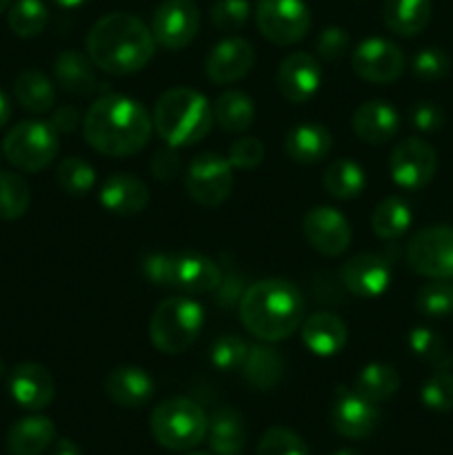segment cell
Here are the masks:
<instances>
[{
	"label": "cell",
	"instance_id": "obj_1",
	"mask_svg": "<svg viewBox=\"0 0 453 455\" xmlns=\"http://www.w3.org/2000/svg\"><path fill=\"white\" fill-rule=\"evenodd\" d=\"M84 140L98 154L129 158L147 147L154 133V120L145 107L127 96H102L83 118Z\"/></svg>",
	"mask_w": 453,
	"mask_h": 455
},
{
	"label": "cell",
	"instance_id": "obj_2",
	"mask_svg": "<svg viewBox=\"0 0 453 455\" xmlns=\"http://www.w3.org/2000/svg\"><path fill=\"white\" fill-rule=\"evenodd\" d=\"M155 53L151 27L127 12L98 18L87 34V56L111 76H129L145 69Z\"/></svg>",
	"mask_w": 453,
	"mask_h": 455
},
{
	"label": "cell",
	"instance_id": "obj_3",
	"mask_svg": "<svg viewBox=\"0 0 453 455\" xmlns=\"http://www.w3.org/2000/svg\"><path fill=\"white\" fill-rule=\"evenodd\" d=\"M240 323L262 342L291 338L305 320L302 293L284 278H266L249 284L238 305Z\"/></svg>",
	"mask_w": 453,
	"mask_h": 455
},
{
	"label": "cell",
	"instance_id": "obj_4",
	"mask_svg": "<svg viewBox=\"0 0 453 455\" xmlns=\"http://www.w3.org/2000/svg\"><path fill=\"white\" fill-rule=\"evenodd\" d=\"M154 129L169 147H191L203 140L213 124V107L200 92L173 87L154 107Z\"/></svg>",
	"mask_w": 453,
	"mask_h": 455
},
{
	"label": "cell",
	"instance_id": "obj_5",
	"mask_svg": "<svg viewBox=\"0 0 453 455\" xmlns=\"http://www.w3.org/2000/svg\"><path fill=\"white\" fill-rule=\"evenodd\" d=\"M204 327V309L187 296L167 298L149 320V340L160 354H185Z\"/></svg>",
	"mask_w": 453,
	"mask_h": 455
},
{
	"label": "cell",
	"instance_id": "obj_6",
	"mask_svg": "<svg viewBox=\"0 0 453 455\" xmlns=\"http://www.w3.org/2000/svg\"><path fill=\"white\" fill-rule=\"evenodd\" d=\"M149 429L160 447L169 451H191L207 438L209 418L194 400L169 398L154 409Z\"/></svg>",
	"mask_w": 453,
	"mask_h": 455
},
{
	"label": "cell",
	"instance_id": "obj_7",
	"mask_svg": "<svg viewBox=\"0 0 453 455\" xmlns=\"http://www.w3.org/2000/svg\"><path fill=\"white\" fill-rule=\"evenodd\" d=\"M60 151L58 132L43 120H22L13 124L3 140V154L25 173H38L56 160Z\"/></svg>",
	"mask_w": 453,
	"mask_h": 455
},
{
	"label": "cell",
	"instance_id": "obj_8",
	"mask_svg": "<svg viewBox=\"0 0 453 455\" xmlns=\"http://www.w3.org/2000/svg\"><path fill=\"white\" fill-rule=\"evenodd\" d=\"M253 16L258 31L280 47L300 43L311 29V12L305 0H258Z\"/></svg>",
	"mask_w": 453,
	"mask_h": 455
},
{
	"label": "cell",
	"instance_id": "obj_9",
	"mask_svg": "<svg viewBox=\"0 0 453 455\" xmlns=\"http://www.w3.org/2000/svg\"><path fill=\"white\" fill-rule=\"evenodd\" d=\"M185 187L194 203L216 209L226 203L234 189V167L218 154H200L187 169Z\"/></svg>",
	"mask_w": 453,
	"mask_h": 455
},
{
	"label": "cell",
	"instance_id": "obj_10",
	"mask_svg": "<svg viewBox=\"0 0 453 455\" xmlns=\"http://www.w3.org/2000/svg\"><path fill=\"white\" fill-rule=\"evenodd\" d=\"M407 260L413 271L431 280L453 283V229L433 225L417 231L407 247Z\"/></svg>",
	"mask_w": 453,
	"mask_h": 455
},
{
	"label": "cell",
	"instance_id": "obj_11",
	"mask_svg": "<svg viewBox=\"0 0 453 455\" xmlns=\"http://www.w3.org/2000/svg\"><path fill=\"white\" fill-rule=\"evenodd\" d=\"M435 169H438V154L422 138H404L391 151L389 172L400 189H422L433 180Z\"/></svg>",
	"mask_w": 453,
	"mask_h": 455
},
{
	"label": "cell",
	"instance_id": "obj_12",
	"mask_svg": "<svg viewBox=\"0 0 453 455\" xmlns=\"http://www.w3.org/2000/svg\"><path fill=\"white\" fill-rule=\"evenodd\" d=\"M200 9L194 0H164L151 18V34L155 44L164 49H185L198 36Z\"/></svg>",
	"mask_w": 453,
	"mask_h": 455
},
{
	"label": "cell",
	"instance_id": "obj_13",
	"mask_svg": "<svg viewBox=\"0 0 453 455\" xmlns=\"http://www.w3.org/2000/svg\"><path fill=\"white\" fill-rule=\"evenodd\" d=\"M351 67L362 80L373 84H389L404 71V53L386 38H367L351 53Z\"/></svg>",
	"mask_w": 453,
	"mask_h": 455
},
{
	"label": "cell",
	"instance_id": "obj_14",
	"mask_svg": "<svg viewBox=\"0 0 453 455\" xmlns=\"http://www.w3.org/2000/svg\"><path fill=\"white\" fill-rule=\"evenodd\" d=\"M302 234L311 249L327 258L342 256L354 238L349 220L338 209L327 207V204H320V207L306 212V216L302 218Z\"/></svg>",
	"mask_w": 453,
	"mask_h": 455
},
{
	"label": "cell",
	"instance_id": "obj_15",
	"mask_svg": "<svg viewBox=\"0 0 453 455\" xmlns=\"http://www.w3.org/2000/svg\"><path fill=\"white\" fill-rule=\"evenodd\" d=\"M331 427L336 434L349 440H364L380 425V411L354 389L338 387L331 403Z\"/></svg>",
	"mask_w": 453,
	"mask_h": 455
},
{
	"label": "cell",
	"instance_id": "obj_16",
	"mask_svg": "<svg viewBox=\"0 0 453 455\" xmlns=\"http://www.w3.org/2000/svg\"><path fill=\"white\" fill-rule=\"evenodd\" d=\"M320 83H322V71H320L318 60L305 52L289 53L275 71L280 96L293 105L309 102L318 93Z\"/></svg>",
	"mask_w": 453,
	"mask_h": 455
},
{
	"label": "cell",
	"instance_id": "obj_17",
	"mask_svg": "<svg viewBox=\"0 0 453 455\" xmlns=\"http://www.w3.org/2000/svg\"><path fill=\"white\" fill-rule=\"evenodd\" d=\"M256 65V49L240 36L220 40L204 62L207 78L213 84H234L242 80Z\"/></svg>",
	"mask_w": 453,
	"mask_h": 455
},
{
	"label": "cell",
	"instance_id": "obj_18",
	"mask_svg": "<svg viewBox=\"0 0 453 455\" xmlns=\"http://www.w3.org/2000/svg\"><path fill=\"white\" fill-rule=\"evenodd\" d=\"M340 278L355 298H380L391 284V267L376 253H358L345 262Z\"/></svg>",
	"mask_w": 453,
	"mask_h": 455
},
{
	"label": "cell",
	"instance_id": "obj_19",
	"mask_svg": "<svg viewBox=\"0 0 453 455\" xmlns=\"http://www.w3.org/2000/svg\"><path fill=\"white\" fill-rule=\"evenodd\" d=\"M9 394L27 411H40L53 403L56 382L43 364L22 363L9 376Z\"/></svg>",
	"mask_w": 453,
	"mask_h": 455
},
{
	"label": "cell",
	"instance_id": "obj_20",
	"mask_svg": "<svg viewBox=\"0 0 453 455\" xmlns=\"http://www.w3.org/2000/svg\"><path fill=\"white\" fill-rule=\"evenodd\" d=\"M149 187L140 180L138 176L131 173H111L109 178H105L100 187V200L102 207L107 209L114 216H138L147 209L149 204Z\"/></svg>",
	"mask_w": 453,
	"mask_h": 455
},
{
	"label": "cell",
	"instance_id": "obj_21",
	"mask_svg": "<svg viewBox=\"0 0 453 455\" xmlns=\"http://www.w3.org/2000/svg\"><path fill=\"white\" fill-rule=\"evenodd\" d=\"M105 394L114 404L124 409L145 407L155 394L154 378L142 367L133 364H123L107 373L105 378Z\"/></svg>",
	"mask_w": 453,
	"mask_h": 455
},
{
	"label": "cell",
	"instance_id": "obj_22",
	"mask_svg": "<svg viewBox=\"0 0 453 455\" xmlns=\"http://www.w3.org/2000/svg\"><path fill=\"white\" fill-rule=\"evenodd\" d=\"M354 133L369 145H386L400 132V114L385 100H367L354 111Z\"/></svg>",
	"mask_w": 453,
	"mask_h": 455
},
{
	"label": "cell",
	"instance_id": "obj_23",
	"mask_svg": "<svg viewBox=\"0 0 453 455\" xmlns=\"http://www.w3.org/2000/svg\"><path fill=\"white\" fill-rule=\"evenodd\" d=\"M222 280V271L211 258L203 253H176L173 258V287L189 296L216 293Z\"/></svg>",
	"mask_w": 453,
	"mask_h": 455
},
{
	"label": "cell",
	"instance_id": "obj_24",
	"mask_svg": "<svg viewBox=\"0 0 453 455\" xmlns=\"http://www.w3.org/2000/svg\"><path fill=\"white\" fill-rule=\"evenodd\" d=\"M300 336L306 349L320 358L338 355L349 340L346 324L329 311H318V314H311L309 318L302 320Z\"/></svg>",
	"mask_w": 453,
	"mask_h": 455
},
{
	"label": "cell",
	"instance_id": "obj_25",
	"mask_svg": "<svg viewBox=\"0 0 453 455\" xmlns=\"http://www.w3.org/2000/svg\"><path fill=\"white\" fill-rule=\"evenodd\" d=\"M56 443V425L44 416H27L7 431V451L12 455H40Z\"/></svg>",
	"mask_w": 453,
	"mask_h": 455
},
{
	"label": "cell",
	"instance_id": "obj_26",
	"mask_svg": "<svg viewBox=\"0 0 453 455\" xmlns=\"http://www.w3.org/2000/svg\"><path fill=\"white\" fill-rule=\"evenodd\" d=\"M333 149V138L322 124H296L284 138V151L298 164H315L327 158Z\"/></svg>",
	"mask_w": 453,
	"mask_h": 455
},
{
	"label": "cell",
	"instance_id": "obj_27",
	"mask_svg": "<svg viewBox=\"0 0 453 455\" xmlns=\"http://www.w3.org/2000/svg\"><path fill=\"white\" fill-rule=\"evenodd\" d=\"M209 449L216 455H240L247 444L244 420L235 409L220 407L209 418Z\"/></svg>",
	"mask_w": 453,
	"mask_h": 455
},
{
	"label": "cell",
	"instance_id": "obj_28",
	"mask_svg": "<svg viewBox=\"0 0 453 455\" xmlns=\"http://www.w3.org/2000/svg\"><path fill=\"white\" fill-rule=\"evenodd\" d=\"M53 76L60 89L74 96H87L96 89V65L91 58L84 53L67 49V52L58 53L56 62H53Z\"/></svg>",
	"mask_w": 453,
	"mask_h": 455
},
{
	"label": "cell",
	"instance_id": "obj_29",
	"mask_svg": "<svg viewBox=\"0 0 453 455\" xmlns=\"http://www.w3.org/2000/svg\"><path fill=\"white\" fill-rule=\"evenodd\" d=\"M244 380L256 391H271L278 387L284 376V358L269 347V342L249 347V355L244 360Z\"/></svg>",
	"mask_w": 453,
	"mask_h": 455
},
{
	"label": "cell",
	"instance_id": "obj_30",
	"mask_svg": "<svg viewBox=\"0 0 453 455\" xmlns=\"http://www.w3.org/2000/svg\"><path fill=\"white\" fill-rule=\"evenodd\" d=\"M431 0H385L382 18L385 25L398 36H417L431 20Z\"/></svg>",
	"mask_w": 453,
	"mask_h": 455
},
{
	"label": "cell",
	"instance_id": "obj_31",
	"mask_svg": "<svg viewBox=\"0 0 453 455\" xmlns=\"http://www.w3.org/2000/svg\"><path fill=\"white\" fill-rule=\"evenodd\" d=\"M256 120V105L251 96L238 89H226L213 102V123L226 133H244Z\"/></svg>",
	"mask_w": 453,
	"mask_h": 455
},
{
	"label": "cell",
	"instance_id": "obj_32",
	"mask_svg": "<svg viewBox=\"0 0 453 455\" xmlns=\"http://www.w3.org/2000/svg\"><path fill=\"white\" fill-rule=\"evenodd\" d=\"M13 98L22 109L31 111V114H44L56 105V89L43 71L25 69L16 76Z\"/></svg>",
	"mask_w": 453,
	"mask_h": 455
},
{
	"label": "cell",
	"instance_id": "obj_33",
	"mask_svg": "<svg viewBox=\"0 0 453 455\" xmlns=\"http://www.w3.org/2000/svg\"><path fill=\"white\" fill-rule=\"evenodd\" d=\"M411 220V207L407 200H402L400 196H389L373 209L371 229L380 240H398L407 234Z\"/></svg>",
	"mask_w": 453,
	"mask_h": 455
},
{
	"label": "cell",
	"instance_id": "obj_34",
	"mask_svg": "<svg viewBox=\"0 0 453 455\" xmlns=\"http://www.w3.org/2000/svg\"><path fill=\"white\" fill-rule=\"evenodd\" d=\"M322 185L331 198L354 200L367 187V176H364V169L358 163L340 158L333 160L327 167V172L322 173Z\"/></svg>",
	"mask_w": 453,
	"mask_h": 455
},
{
	"label": "cell",
	"instance_id": "obj_35",
	"mask_svg": "<svg viewBox=\"0 0 453 455\" xmlns=\"http://www.w3.org/2000/svg\"><path fill=\"white\" fill-rule=\"evenodd\" d=\"M400 389V373L386 363H371L358 373L354 391L369 403L378 404L389 400Z\"/></svg>",
	"mask_w": 453,
	"mask_h": 455
},
{
	"label": "cell",
	"instance_id": "obj_36",
	"mask_svg": "<svg viewBox=\"0 0 453 455\" xmlns=\"http://www.w3.org/2000/svg\"><path fill=\"white\" fill-rule=\"evenodd\" d=\"M49 22V9L43 0H16L7 9V25L18 38L43 34Z\"/></svg>",
	"mask_w": 453,
	"mask_h": 455
},
{
	"label": "cell",
	"instance_id": "obj_37",
	"mask_svg": "<svg viewBox=\"0 0 453 455\" xmlns=\"http://www.w3.org/2000/svg\"><path fill=\"white\" fill-rule=\"evenodd\" d=\"M31 204L29 185L13 172H0V220H18Z\"/></svg>",
	"mask_w": 453,
	"mask_h": 455
},
{
	"label": "cell",
	"instance_id": "obj_38",
	"mask_svg": "<svg viewBox=\"0 0 453 455\" xmlns=\"http://www.w3.org/2000/svg\"><path fill=\"white\" fill-rule=\"evenodd\" d=\"M56 180L65 194L87 196L96 187V169L78 156H67L56 169Z\"/></svg>",
	"mask_w": 453,
	"mask_h": 455
},
{
	"label": "cell",
	"instance_id": "obj_39",
	"mask_svg": "<svg viewBox=\"0 0 453 455\" xmlns=\"http://www.w3.org/2000/svg\"><path fill=\"white\" fill-rule=\"evenodd\" d=\"M416 307L426 318H444L453 314V284L449 280H431L417 291Z\"/></svg>",
	"mask_w": 453,
	"mask_h": 455
},
{
	"label": "cell",
	"instance_id": "obj_40",
	"mask_svg": "<svg viewBox=\"0 0 453 455\" xmlns=\"http://www.w3.org/2000/svg\"><path fill=\"white\" fill-rule=\"evenodd\" d=\"M249 342L240 336H220L213 340L209 360L218 371H240L244 367V360L249 355Z\"/></svg>",
	"mask_w": 453,
	"mask_h": 455
},
{
	"label": "cell",
	"instance_id": "obj_41",
	"mask_svg": "<svg viewBox=\"0 0 453 455\" xmlns=\"http://www.w3.org/2000/svg\"><path fill=\"white\" fill-rule=\"evenodd\" d=\"M409 347H411L413 354L417 358L426 360V363L433 364L438 371L442 369H449L451 364V355H449L447 347H444V340L435 331L426 327H416L411 333H409Z\"/></svg>",
	"mask_w": 453,
	"mask_h": 455
},
{
	"label": "cell",
	"instance_id": "obj_42",
	"mask_svg": "<svg viewBox=\"0 0 453 455\" xmlns=\"http://www.w3.org/2000/svg\"><path fill=\"white\" fill-rule=\"evenodd\" d=\"M211 25L222 34H235L247 25L251 16L249 0H216L211 7Z\"/></svg>",
	"mask_w": 453,
	"mask_h": 455
},
{
	"label": "cell",
	"instance_id": "obj_43",
	"mask_svg": "<svg viewBox=\"0 0 453 455\" xmlns=\"http://www.w3.org/2000/svg\"><path fill=\"white\" fill-rule=\"evenodd\" d=\"M258 455H309L305 440L287 427H271L258 444Z\"/></svg>",
	"mask_w": 453,
	"mask_h": 455
},
{
	"label": "cell",
	"instance_id": "obj_44",
	"mask_svg": "<svg viewBox=\"0 0 453 455\" xmlns=\"http://www.w3.org/2000/svg\"><path fill=\"white\" fill-rule=\"evenodd\" d=\"M420 398L425 403V407H429L431 411L447 413L453 411V376L442 369V371L433 373L429 380L422 385Z\"/></svg>",
	"mask_w": 453,
	"mask_h": 455
},
{
	"label": "cell",
	"instance_id": "obj_45",
	"mask_svg": "<svg viewBox=\"0 0 453 455\" xmlns=\"http://www.w3.org/2000/svg\"><path fill=\"white\" fill-rule=\"evenodd\" d=\"M173 258L176 253L151 251L140 258V274L154 287H173Z\"/></svg>",
	"mask_w": 453,
	"mask_h": 455
},
{
	"label": "cell",
	"instance_id": "obj_46",
	"mask_svg": "<svg viewBox=\"0 0 453 455\" xmlns=\"http://www.w3.org/2000/svg\"><path fill=\"white\" fill-rule=\"evenodd\" d=\"M451 69V60L438 47H426L413 58V74L422 80H440Z\"/></svg>",
	"mask_w": 453,
	"mask_h": 455
},
{
	"label": "cell",
	"instance_id": "obj_47",
	"mask_svg": "<svg viewBox=\"0 0 453 455\" xmlns=\"http://www.w3.org/2000/svg\"><path fill=\"white\" fill-rule=\"evenodd\" d=\"M226 160L234 169H256L265 160V145L253 136H242L231 142Z\"/></svg>",
	"mask_w": 453,
	"mask_h": 455
},
{
	"label": "cell",
	"instance_id": "obj_48",
	"mask_svg": "<svg viewBox=\"0 0 453 455\" xmlns=\"http://www.w3.org/2000/svg\"><path fill=\"white\" fill-rule=\"evenodd\" d=\"M351 38L342 27H327V29L320 31L318 43H315V52L322 60L327 62H338L342 56H346L349 52Z\"/></svg>",
	"mask_w": 453,
	"mask_h": 455
},
{
	"label": "cell",
	"instance_id": "obj_49",
	"mask_svg": "<svg viewBox=\"0 0 453 455\" xmlns=\"http://www.w3.org/2000/svg\"><path fill=\"white\" fill-rule=\"evenodd\" d=\"M411 124L422 133L438 132L444 124V111L435 102L420 100L411 107Z\"/></svg>",
	"mask_w": 453,
	"mask_h": 455
},
{
	"label": "cell",
	"instance_id": "obj_50",
	"mask_svg": "<svg viewBox=\"0 0 453 455\" xmlns=\"http://www.w3.org/2000/svg\"><path fill=\"white\" fill-rule=\"evenodd\" d=\"M244 291H247V284H244L242 275L235 274V271H226V274H222L220 284L216 289V302L220 307L231 309V307L240 305Z\"/></svg>",
	"mask_w": 453,
	"mask_h": 455
},
{
	"label": "cell",
	"instance_id": "obj_51",
	"mask_svg": "<svg viewBox=\"0 0 453 455\" xmlns=\"http://www.w3.org/2000/svg\"><path fill=\"white\" fill-rule=\"evenodd\" d=\"M149 169H151V173L158 178V180H163V182L173 180V178H176L182 169L180 156L176 154V147L167 145L164 149H160L158 154L151 158Z\"/></svg>",
	"mask_w": 453,
	"mask_h": 455
},
{
	"label": "cell",
	"instance_id": "obj_52",
	"mask_svg": "<svg viewBox=\"0 0 453 455\" xmlns=\"http://www.w3.org/2000/svg\"><path fill=\"white\" fill-rule=\"evenodd\" d=\"M49 124H52L58 133H71L78 129V124H83V118H80L76 107H58V109L53 111Z\"/></svg>",
	"mask_w": 453,
	"mask_h": 455
},
{
	"label": "cell",
	"instance_id": "obj_53",
	"mask_svg": "<svg viewBox=\"0 0 453 455\" xmlns=\"http://www.w3.org/2000/svg\"><path fill=\"white\" fill-rule=\"evenodd\" d=\"M52 455H83V451H80V447L74 443V440L62 438V440H56V443H53Z\"/></svg>",
	"mask_w": 453,
	"mask_h": 455
},
{
	"label": "cell",
	"instance_id": "obj_54",
	"mask_svg": "<svg viewBox=\"0 0 453 455\" xmlns=\"http://www.w3.org/2000/svg\"><path fill=\"white\" fill-rule=\"evenodd\" d=\"M12 118V105H9V98L0 92V129L9 123Z\"/></svg>",
	"mask_w": 453,
	"mask_h": 455
},
{
	"label": "cell",
	"instance_id": "obj_55",
	"mask_svg": "<svg viewBox=\"0 0 453 455\" xmlns=\"http://www.w3.org/2000/svg\"><path fill=\"white\" fill-rule=\"evenodd\" d=\"M56 4H60V7H67V9H74V7H80V4H87L89 0H53Z\"/></svg>",
	"mask_w": 453,
	"mask_h": 455
},
{
	"label": "cell",
	"instance_id": "obj_56",
	"mask_svg": "<svg viewBox=\"0 0 453 455\" xmlns=\"http://www.w3.org/2000/svg\"><path fill=\"white\" fill-rule=\"evenodd\" d=\"M333 455H360V453L354 451V449H340V451H336Z\"/></svg>",
	"mask_w": 453,
	"mask_h": 455
},
{
	"label": "cell",
	"instance_id": "obj_57",
	"mask_svg": "<svg viewBox=\"0 0 453 455\" xmlns=\"http://www.w3.org/2000/svg\"><path fill=\"white\" fill-rule=\"evenodd\" d=\"M9 4H12V0H0V13H4L9 9Z\"/></svg>",
	"mask_w": 453,
	"mask_h": 455
},
{
	"label": "cell",
	"instance_id": "obj_58",
	"mask_svg": "<svg viewBox=\"0 0 453 455\" xmlns=\"http://www.w3.org/2000/svg\"><path fill=\"white\" fill-rule=\"evenodd\" d=\"M189 455H216V453H204V451H194V453H189Z\"/></svg>",
	"mask_w": 453,
	"mask_h": 455
},
{
	"label": "cell",
	"instance_id": "obj_59",
	"mask_svg": "<svg viewBox=\"0 0 453 455\" xmlns=\"http://www.w3.org/2000/svg\"><path fill=\"white\" fill-rule=\"evenodd\" d=\"M0 373H3V364H0Z\"/></svg>",
	"mask_w": 453,
	"mask_h": 455
},
{
	"label": "cell",
	"instance_id": "obj_60",
	"mask_svg": "<svg viewBox=\"0 0 453 455\" xmlns=\"http://www.w3.org/2000/svg\"><path fill=\"white\" fill-rule=\"evenodd\" d=\"M0 160H3V154H0Z\"/></svg>",
	"mask_w": 453,
	"mask_h": 455
}]
</instances>
